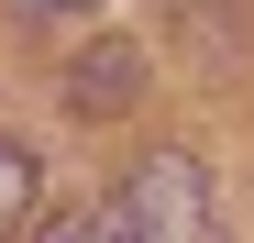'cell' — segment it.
Listing matches in <instances>:
<instances>
[{
    "instance_id": "1",
    "label": "cell",
    "mask_w": 254,
    "mask_h": 243,
    "mask_svg": "<svg viewBox=\"0 0 254 243\" xmlns=\"http://www.w3.org/2000/svg\"><path fill=\"white\" fill-rule=\"evenodd\" d=\"M122 243H221V199H210V166L199 155H144L122 177Z\"/></svg>"
},
{
    "instance_id": "2",
    "label": "cell",
    "mask_w": 254,
    "mask_h": 243,
    "mask_svg": "<svg viewBox=\"0 0 254 243\" xmlns=\"http://www.w3.org/2000/svg\"><path fill=\"white\" fill-rule=\"evenodd\" d=\"M144 100V45H77V66H66V111H89V122H111V111H133Z\"/></svg>"
},
{
    "instance_id": "3",
    "label": "cell",
    "mask_w": 254,
    "mask_h": 243,
    "mask_svg": "<svg viewBox=\"0 0 254 243\" xmlns=\"http://www.w3.org/2000/svg\"><path fill=\"white\" fill-rule=\"evenodd\" d=\"M33 221H45V155L22 133H0V243H22Z\"/></svg>"
},
{
    "instance_id": "4",
    "label": "cell",
    "mask_w": 254,
    "mask_h": 243,
    "mask_svg": "<svg viewBox=\"0 0 254 243\" xmlns=\"http://www.w3.org/2000/svg\"><path fill=\"white\" fill-rule=\"evenodd\" d=\"M33 243H122V199H100V210H56V221H33Z\"/></svg>"
},
{
    "instance_id": "5",
    "label": "cell",
    "mask_w": 254,
    "mask_h": 243,
    "mask_svg": "<svg viewBox=\"0 0 254 243\" xmlns=\"http://www.w3.org/2000/svg\"><path fill=\"white\" fill-rule=\"evenodd\" d=\"M0 11H11V22H77L89 0H0Z\"/></svg>"
}]
</instances>
